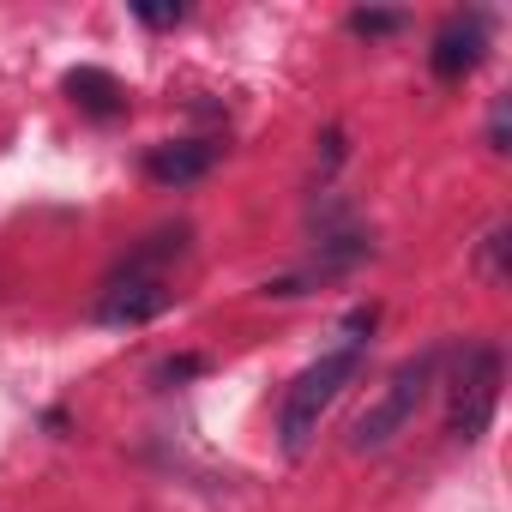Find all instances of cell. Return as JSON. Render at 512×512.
Instances as JSON below:
<instances>
[{"mask_svg": "<svg viewBox=\"0 0 512 512\" xmlns=\"http://www.w3.org/2000/svg\"><path fill=\"white\" fill-rule=\"evenodd\" d=\"M187 247H193V223H163V229H151L145 241H133L121 260H115V272L103 278L91 320H97V326H115V332L151 326V320L175 302L169 278H175V266L187 260Z\"/></svg>", "mask_w": 512, "mask_h": 512, "instance_id": "obj_1", "label": "cell"}, {"mask_svg": "<svg viewBox=\"0 0 512 512\" xmlns=\"http://www.w3.org/2000/svg\"><path fill=\"white\" fill-rule=\"evenodd\" d=\"M362 368H368V338H344L338 350H326L320 362H308V368L290 380V392H284V404H278V446H284V458H302V452L314 446L326 410L344 398V386H356Z\"/></svg>", "mask_w": 512, "mask_h": 512, "instance_id": "obj_2", "label": "cell"}, {"mask_svg": "<svg viewBox=\"0 0 512 512\" xmlns=\"http://www.w3.org/2000/svg\"><path fill=\"white\" fill-rule=\"evenodd\" d=\"M440 362H446V350L404 356V362L392 368V380L380 386V398L356 416V428H350V452H386V446L416 422V410L434 398V386H440Z\"/></svg>", "mask_w": 512, "mask_h": 512, "instance_id": "obj_3", "label": "cell"}, {"mask_svg": "<svg viewBox=\"0 0 512 512\" xmlns=\"http://www.w3.org/2000/svg\"><path fill=\"white\" fill-rule=\"evenodd\" d=\"M500 380H506V362L494 344H464L452 356V380H446V434L458 446H476L494 422V404H500Z\"/></svg>", "mask_w": 512, "mask_h": 512, "instance_id": "obj_4", "label": "cell"}, {"mask_svg": "<svg viewBox=\"0 0 512 512\" xmlns=\"http://www.w3.org/2000/svg\"><path fill=\"white\" fill-rule=\"evenodd\" d=\"M482 55H488V13H482V7L446 13L440 31H434V43H428V73H434L440 85H458L464 73L482 67Z\"/></svg>", "mask_w": 512, "mask_h": 512, "instance_id": "obj_5", "label": "cell"}, {"mask_svg": "<svg viewBox=\"0 0 512 512\" xmlns=\"http://www.w3.org/2000/svg\"><path fill=\"white\" fill-rule=\"evenodd\" d=\"M217 163H223V139H211V133H199V139H163V145L145 151V175L157 187H193Z\"/></svg>", "mask_w": 512, "mask_h": 512, "instance_id": "obj_6", "label": "cell"}, {"mask_svg": "<svg viewBox=\"0 0 512 512\" xmlns=\"http://www.w3.org/2000/svg\"><path fill=\"white\" fill-rule=\"evenodd\" d=\"M61 91H67V103H73L79 115H91V121H121V115H127V85H121L109 67H73V73L61 79Z\"/></svg>", "mask_w": 512, "mask_h": 512, "instance_id": "obj_7", "label": "cell"}, {"mask_svg": "<svg viewBox=\"0 0 512 512\" xmlns=\"http://www.w3.org/2000/svg\"><path fill=\"white\" fill-rule=\"evenodd\" d=\"M344 25H350L356 37H392V31L410 25V13H404V7H356Z\"/></svg>", "mask_w": 512, "mask_h": 512, "instance_id": "obj_8", "label": "cell"}, {"mask_svg": "<svg viewBox=\"0 0 512 512\" xmlns=\"http://www.w3.org/2000/svg\"><path fill=\"white\" fill-rule=\"evenodd\" d=\"M506 247H512V229H506V223H494V229L476 241V266H482L488 284H506Z\"/></svg>", "mask_w": 512, "mask_h": 512, "instance_id": "obj_9", "label": "cell"}, {"mask_svg": "<svg viewBox=\"0 0 512 512\" xmlns=\"http://www.w3.org/2000/svg\"><path fill=\"white\" fill-rule=\"evenodd\" d=\"M193 374H205V356H169V362H157V386H181Z\"/></svg>", "mask_w": 512, "mask_h": 512, "instance_id": "obj_10", "label": "cell"}, {"mask_svg": "<svg viewBox=\"0 0 512 512\" xmlns=\"http://www.w3.org/2000/svg\"><path fill=\"white\" fill-rule=\"evenodd\" d=\"M326 151H320V181H332L338 175V163L350 157V145H344V127H326V139H320Z\"/></svg>", "mask_w": 512, "mask_h": 512, "instance_id": "obj_11", "label": "cell"}, {"mask_svg": "<svg viewBox=\"0 0 512 512\" xmlns=\"http://www.w3.org/2000/svg\"><path fill=\"white\" fill-rule=\"evenodd\" d=\"M133 19H139V25H151V31H169V25H181V19H187V7H181V0H175V7H133Z\"/></svg>", "mask_w": 512, "mask_h": 512, "instance_id": "obj_12", "label": "cell"}, {"mask_svg": "<svg viewBox=\"0 0 512 512\" xmlns=\"http://www.w3.org/2000/svg\"><path fill=\"white\" fill-rule=\"evenodd\" d=\"M488 145L506 151V97H494V115H488Z\"/></svg>", "mask_w": 512, "mask_h": 512, "instance_id": "obj_13", "label": "cell"}]
</instances>
